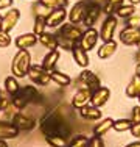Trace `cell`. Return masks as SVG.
<instances>
[{
	"instance_id": "4dcf8cb0",
	"label": "cell",
	"mask_w": 140,
	"mask_h": 147,
	"mask_svg": "<svg viewBox=\"0 0 140 147\" xmlns=\"http://www.w3.org/2000/svg\"><path fill=\"white\" fill-rule=\"evenodd\" d=\"M45 28H47V24H45V16H36V17H34L33 33L39 38L41 34L45 33Z\"/></svg>"
},
{
	"instance_id": "2e32d148",
	"label": "cell",
	"mask_w": 140,
	"mask_h": 147,
	"mask_svg": "<svg viewBox=\"0 0 140 147\" xmlns=\"http://www.w3.org/2000/svg\"><path fill=\"white\" fill-rule=\"evenodd\" d=\"M37 36L34 33H23V34H19V36L14 39V44L19 50H28L31 49L34 44L37 42Z\"/></svg>"
},
{
	"instance_id": "ffe728a7",
	"label": "cell",
	"mask_w": 140,
	"mask_h": 147,
	"mask_svg": "<svg viewBox=\"0 0 140 147\" xmlns=\"http://www.w3.org/2000/svg\"><path fill=\"white\" fill-rule=\"evenodd\" d=\"M117 47H118V44L115 42L114 39H112V41H107V42H103V45H101V47L98 49V52H97L98 58H100V59H107V58H111L112 55L117 52Z\"/></svg>"
},
{
	"instance_id": "836d02e7",
	"label": "cell",
	"mask_w": 140,
	"mask_h": 147,
	"mask_svg": "<svg viewBox=\"0 0 140 147\" xmlns=\"http://www.w3.org/2000/svg\"><path fill=\"white\" fill-rule=\"evenodd\" d=\"M48 146L51 147H67L69 138H62V136H45Z\"/></svg>"
},
{
	"instance_id": "7402d4cb",
	"label": "cell",
	"mask_w": 140,
	"mask_h": 147,
	"mask_svg": "<svg viewBox=\"0 0 140 147\" xmlns=\"http://www.w3.org/2000/svg\"><path fill=\"white\" fill-rule=\"evenodd\" d=\"M19 96H22L23 99L27 100V103H31V102H41V94L39 91H37L34 86H23V88H20Z\"/></svg>"
},
{
	"instance_id": "7c38bea8",
	"label": "cell",
	"mask_w": 140,
	"mask_h": 147,
	"mask_svg": "<svg viewBox=\"0 0 140 147\" xmlns=\"http://www.w3.org/2000/svg\"><path fill=\"white\" fill-rule=\"evenodd\" d=\"M90 97H92V91L87 89V88H81L73 94L72 100H70V105L75 110H79V108H83V107L90 103Z\"/></svg>"
},
{
	"instance_id": "74e56055",
	"label": "cell",
	"mask_w": 140,
	"mask_h": 147,
	"mask_svg": "<svg viewBox=\"0 0 140 147\" xmlns=\"http://www.w3.org/2000/svg\"><path fill=\"white\" fill-rule=\"evenodd\" d=\"M126 27L131 28H140V16H131L129 19H126Z\"/></svg>"
},
{
	"instance_id": "5bb4252c",
	"label": "cell",
	"mask_w": 140,
	"mask_h": 147,
	"mask_svg": "<svg viewBox=\"0 0 140 147\" xmlns=\"http://www.w3.org/2000/svg\"><path fill=\"white\" fill-rule=\"evenodd\" d=\"M120 42L125 45H137L140 42V28L125 27L120 31Z\"/></svg>"
},
{
	"instance_id": "681fc988",
	"label": "cell",
	"mask_w": 140,
	"mask_h": 147,
	"mask_svg": "<svg viewBox=\"0 0 140 147\" xmlns=\"http://www.w3.org/2000/svg\"><path fill=\"white\" fill-rule=\"evenodd\" d=\"M137 50H140V42L137 44Z\"/></svg>"
},
{
	"instance_id": "816d5d0a",
	"label": "cell",
	"mask_w": 140,
	"mask_h": 147,
	"mask_svg": "<svg viewBox=\"0 0 140 147\" xmlns=\"http://www.w3.org/2000/svg\"><path fill=\"white\" fill-rule=\"evenodd\" d=\"M0 96H2V89H0Z\"/></svg>"
},
{
	"instance_id": "277c9868",
	"label": "cell",
	"mask_w": 140,
	"mask_h": 147,
	"mask_svg": "<svg viewBox=\"0 0 140 147\" xmlns=\"http://www.w3.org/2000/svg\"><path fill=\"white\" fill-rule=\"evenodd\" d=\"M28 78L37 86H47L48 83L51 82V77H50V72L45 71L42 67V64H31L30 71H28Z\"/></svg>"
},
{
	"instance_id": "f1b7e54d",
	"label": "cell",
	"mask_w": 140,
	"mask_h": 147,
	"mask_svg": "<svg viewBox=\"0 0 140 147\" xmlns=\"http://www.w3.org/2000/svg\"><path fill=\"white\" fill-rule=\"evenodd\" d=\"M42 6L51 9H59V8H65L69 5V0H37Z\"/></svg>"
},
{
	"instance_id": "9c48e42d",
	"label": "cell",
	"mask_w": 140,
	"mask_h": 147,
	"mask_svg": "<svg viewBox=\"0 0 140 147\" xmlns=\"http://www.w3.org/2000/svg\"><path fill=\"white\" fill-rule=\"evenodd\" d=\"M69 13L65 8H59V9H51L47 16H45V24L50 28H59L64 24V20L67 19Z\"/></svg>"
},
{
	"instance_id": "e0dca14e",
	"label": "cell",
	"mask_w": 140,
	"mask_h": 147,
	"mask_svg": "<svg viewBox=\"0 0 140 147\" xmlns=\"http://www.w3.org/2000/svg\"><path fill=\"white\" fill-rule=\"evenodd\" d=\"M20 130L13 124V122H6V121H0V139L8 141V139H14L19 136Z\"/></svg>"
},
{
	"instance_id": "d6986e66",
	"label": "cell",
	"mask_w": 140,
	"mask_h": 147,
	"mask_svg": "<svg viewBox=\"0 0 140 147\" xmlns=\"http://www.w3.org/2000/svg\"><path fill=\"white\" fill-rule=\"evenodd\" d=\"M59 58H61V53H59L58 50H50L47 55L44 57V59H42V67L45 69V71L51 72L56 69V64H58Z\"/></svg>"
},
{
	"instance_id": "1f68e13d",
	"label": "cell",
	"mask_w": 140,
	"mask_h": 147,
	"mask_svg": "<svg viewBox=\"0 0 140 147\" xmlns=\"http://www.w3.org/2000/svg\"><path fill=\"white\" fill-rule=\"evenodd\" d=\"M132 121L131 119H118V121H114V125H112V128H114L115 131L118 133H123V131H129L132 128Z\"/></svg>"
},
{
	"instance_id": "30bf717a",
	"label": "cell",
	"mask_w": 140,
	"mask_h": 147,
	"mask_svg": "<svg viewBox=\"0 0 140 147\" xmlns=\"http://www.w3.org/2000/svg\"><path fill=\"white\" fill-rule=\"evenodd\" d=\"M87 3H89V0H79V2H76L75 5L70 8L69 11V22L70 24H81L83 19H84V14H86V8H87Z\"/></svg>"
},
{
	"instance_id": "f6af8a7d",
	"label": "cell",
	"mask_w": 140,
	"mask_h": 147,
	"mask_svg": "<svg viewBox=\"0 0 140 147\" xmlns=\"http://www.w3.org/2000/svg\"><path fill=\"white\" fill-rule=\"evenodd\" d=\"M0 147H9V146H8V142H6V141L0 139Z\"/></svg>"
},
{
	"instance_id": "b9f144b4",
	"label": "cell",
	"mask_w": 140,
	"mask_h": 147,
	"mask_svg": "<svg viewBox=\"0 0 140 147\" xmlns=\"http://www.w3.org/2000/svg\"><path fill=\"white\" fill-rule=\"evenodd\" d=\"M129 131L132 133V136H134V138L140 139V124H134V125H132V128H131Z\"/></svg>"
},
{
	"instance_id": "ba28073f",
	"label": "cell",
	"mask_w": 140,
	"mask_h": 147,
	"mask_svg": "<svg viewBox=\"0 0 140 147\" xmlns=\"http://www.w3.org/2000/svg\"><path fill=\"white\" fill-rule=\"evenodd\" d=\"M98 39H100V31H97L95 28H86L81 36V41H79V45H81L83 50L86 52H90L95 49V45L98 42Z\"/></svg>"
},
{
	"instance_id": "44dd1931",
	"label": "cell",
	"mask_w": 140,
	"mask_h": 147,
	"mask_svg": "<svg viewBox=\"0 0 140 147\" xmlns=\"http://www.w3.org/2000/svg\"><path fill=\"white\" fill-rule=\"evenodd\" d=\"M72 57H73V61L76 63V64L79 66V67L86 69L87 66H89V55H87L86 50H83L81 45H76L75 49L72 50Z\"/></svg>"
},
{
	"instance_id": "f907efd6",
	"label": "cell",
	"mask_w": 140,
	"mask_h": 147,
	"mask_svg": "<svg viewBox=\"0 0 140 147\" xmlns=\"http://www.w3.org/2000/svg\"><path fill=\"white\" fill-rule=\"evenodd\" d=\"M137 99H139V103H140V96H139V97H137Z\"/></svg>"
},
{
	"instance_id": "bcb514c9",
	"label": "cell",
	"mask_w": 140,
	"mask_h": 147,
	"mask_svg": "<svg viewBox=\"0 0 140 147\" xmlns=\"http://www.w3.org/2000/svg\"><path fill=\"white\" fill-rule=\"evenodd\" d=\"M135 75H139V77H140V64L135 66Z\"/></svg>"
},
{
	"instance_id": "4316f807",
	"label": "cell",
	"mask_w": 140,
	"mask_h": 147,
	"mask_svg": "<svg viewBox=\"0 0 140 147\" xmlns=\"http://www.w3.org/2000/svg\"><path fill=\"white\" fill-rule=\"evenodd\" d=\"M5 91H6V94H8L9 97L16 96V94L20 91V85H19V82H17L16 77L11 75V77H6L5 78Z\"/></svg>"
},
{
	"instance_id": "d6a6232c",
	"label": "cell",
	"mask_w": 140,
	"mask_h": 147,
	"mask_svg": "<svg viewBox=\"0 0 140 147\" xmlns=\"http://www.w3.org/2000/svg\"><path fill=\"white\" fill-rule=\"evenodd\" d=\"M89 139L86 135H76L72 139H69L67 147H89Z\"/></svg>"
},
{
	"instance_id": "8fae6325",
	"label": "cell",
	"mask_w": 140,
	"mask_h": 147,
	"mask_svg": "<svg viewBox=\"0 0 140 147\" xmlns=\"http://www.w3.org/2000/svg\"><path fill=\"white\" fill-rule=\"evenodd\" d=\"M20 20V9L17 8H9L6 11V14L2 17V30L9 33L14 27L17 25V22Z\"/></svg>"
},
{
	"instance_id": "4fadbf2b",
	"label": "cell",
	"mask_w": 140,
	"mask_h": 147,
	"mask_svg": "<svg viewBox=\"0 0 140 147\" xmlns=\"http://www.w3.org/2000/svg\"><path fill=\"white\" fill-rule=\"evenodd\" d=\"M111 99V89L109 88H104V86H100L98 89L92 91V97H90V105L97 108L104 107Z\"/></svg>"
},
{
	"instance_id": "d4e9b609",
	"label": "cell",
	"mask_w": 140,
	"mask_h": 147,
	"mask_svg": "<svg viewBox=\"0 0 140 147\" xmlns=\"http://www.w3.org/2000/svg\"><path fill=\"white\" fill-rule=\"evenodd\" d=\"M126 96L131 97V99H137L140 96V77L139 75H134L132 80L129 82V85L126 86Z\"/></svg>"
},
{
	"instance_id": "ac0fdd59",
	"label": "cell",
	"mask_w": 140,
	"mask_h": 147,
	"mask_svg": "<svg viewBox=\"0 0 140 147\" xmlns=\"http://www.w3.org/2000/svg\"><path fill=\"white\" fill-rule=\"evenodd\" d=\"M79 116L86 121H93V122H98L101 119V111L100 108L93 107V105H86V107L79 108Z\"/></svg>"
},
{
	"instance_id": "60d3db41",
	"label": "cell",
	"mask_w": 140,
	"mask_h": 147,
	"mask_svg": "<svg viewBox=\"0 0 140 147\" xmlns=\"http://www.w3.org/2000/svg\"><path fill=\"white\" fill-rule=\"evenodd\" d=\"M14 0H0V11H3V9H9L13 6Z\"/></svg>"
},
{
	"instance_id": "484cf974",
	"label": "cell",
	"mask_w": 140,
	"mask_h": 147,
	"mask_svg": "<svg viewBox=\"0 0 140 147\" xmlns=\"http://www.w3.org/2000/svg\"><path fill=\"white\" fill-rule=\"evenodd\" d=\"M50 77H51V82L56 83L58 86H69L70 83H72V78H70L67 74L58 71V69L51 71V72H50Z\"/></svg>"
},
{
	"instance_id": "e575fe53",
	"label": "cell",
	"mask_w": 140,
	"mask_h": 147,
	"mask_svg": "<svg viewBox=\"0 0 140 147\" xmlns=\"http://www.w3.org/2000/svg\"><path fill=\"white\" fill-rule=\"evenodd\" d=\"M58 39V49H64L67 52H72L76 45H79V42H73V41L67 39V38H62V36H56Z\"/></svg>"
},
{
	"instance_id": "ab89813d",
	"label": "cell",
	"mask_w": 140,
	"mask_h": 147,
	"mask_svg": "<svg viewBox=\"0 0 140 147\" xmlns=\"http://www.w3.org/2000/svg\"><path fill=\"white\" fill-rule=\"evenodd\" d=\"M89 147H104V142L100 136H93L89 139Z\"/></svg>"
},
{
	"instance_id": "7bdbcfd3",
	"label": "cell",
	"mask_w": 140,
	"mask_h": 147,
	"mask_svg": "<svg viewBox=\"0 0 140 147\" xmlns=\"http://www.w3.org/2000/svg\"><path fill=\"white\" fill-rule=\"evenodd\" d=\"M134 59L137 61V64H140V50L135 52V55H134Z\"/></svg>"
},
{
	"instance_id": "f546056e",
	"label": "cell",
	"mask_w": 140,
	"mask_h": 147,
	"mask_svg": "<svg viewBox=\"0 0 140 147\" xmlns=\"http://www.w3.org/2000/svg\"><path fill=\"white\" fill-rule=\"evenodd\" d=\"M123 3H125V0H106V5H104V8H103V13L106 16L115 14V11H117Z\"/></svg>"
},
{
	"instance_id": "f35d334b",
	"label": "cell",
	"mask_w": 140,
	"mask_h": 147,
	"mask_svg": "<svg viewBox=\"0 0 140 147\" xmlns=\"http://www.w3.org/2000/svg\"><path fill=\"white\" fill-rule=\"evenodd\" d=\"M131 121L132 124H140V105L134 107L131 110Z\"/></svg>"
},
{
	"instance_id": "3957f363",
	"label": "cell",
	"mask_w": 140,
	"mask_h": 147,
	"mask_svg": "<svg viewBox=\"0 0 140 147\" xmlns=\"http://www.w3.org/2000/svg\"><path fill=\"white\" fill-rule=\"evenodd\" d=\"M75 83L78 85V89L87 88L90 91H95L101 86V80L95 72L89 71V69H83V72L78 75V78L75 80Z\"/></svg>"
},
{
	"instance_id": "8992f818",
	"label": "cell",
	"mask_w": 140,
	"mask_h": 147,
	"mask_svg": "<svg viewBox=\"0 0 140 147\" xmlns=\"http://www.w3.org/2000/svg\"><path fill=\"white\" fill-rule=\"evenodd\" d=\"M83 28H79L76 24H62L61 27L58 28V34L56 36H62V38H67V39L73 41V42H79L83 36Z\"/></svg>"
},
{
	"instance_id": "83f0119b",
	"label": "cell",
	"mask_w": 140,
	"mask_h": 147,
	"mask_svg": "<svg viewBox=\"0 0 140 147\" xmlns=\"http://www.w3.org/2000/svg\"><path fill=\"white\" fill-rule=\"evenodd\" d=\"M135 14V5H131V3H128V5H121L120 8L115 11V16L120 17V19H129L131 16Z\"/></svg>"
},
{
	"instance_id": "cb8c5ba5",
	"label": "cell",
	"mask_w": 140,
	"mask_h": 147,
	"mask_svg": "<svg viewBox=\"0 0 140 147\" xmlns=\"http://www.w3.org/2000/svg\"><path fill=\"white\" fill-rule=\"evenodd\" d=\"M37 39H39V42L44 45L45 49H48V50H56V49H58V39H56V34H53V33H47V31H45V33L41 34Z\"/></svg>"
},
{
	"instance_id": "ee69618b",
	"label": "cell",
	"mask_w": 140,
	"mask_h": 147,
	"mask_svg": "<svg viewBox=\"0 0 140 147\" xmlns=\"http://www.w3.org/2000/svg\"><path fill=\"white\" fill-rule=\"evenodd\" d=\"M126 147H140V141H134V142H131V144H128Z\"/></svg>"
},
{
	"instance_id": "603a6c76",
	"label": "cell",
	"mask_w": 140,
	"mask_h": 147,
	"mask_svg": "<svg viewBox=\"0 0 140 147\" xmlns=\"http://www.w3.org/2000/svg\"><path fill=\"white\" fill-rule=\"evenodd\" d=\"M112 125H114V119H111V117L100 119L98 124H95V127H93V136H100V138L104 136L112 128Z\"/></svg>"
},
{
	"instance_id": "c3c4849f",
	"label": "cell",
	"mask_w": 140,
	"mask_h": 147,
	"mask_svg": "<svg viewBox=\"0 0 140 147\" xmlns=\"http://www.w3.org/2000/svg\"><path fill=\"white\" fill-rule=\"evenodd\" d=\"M2 17L3 16H0V30H2Z\"/></svg>"
},
{
	"instance_id": "9a60e30c",
	"label": "cell",
	"mask_w": 140,
	"mask_h": 147,
	"mask_svg": "<svg viewBox=\"0 0 140 147\" xmlns=\"http://www.w3.org/2000/svg\"><path fill=\"white\" fill-rule=\"evenodd\" d=\"M11 122L19 128L20 131H30V130H33V128L36 127V121H34L33 117H28V116H25V114H22L20 111L14 114Z\"/></svg>"
},
{
	"instance_id": "6da1fadb",
	"label": "cell",
	"mask_w": 140,
	"mask_h": 147,
	"mask_svg": "<svg viewBox=\"0 0 140 147\" xmlns=\"http://www.w3.org/2000/svg\"><path fill=\"white\" fill-rule=\"evenodd\" d=\"M73 110L72 105H59L48 111L39 121V128L45 136H62L69 138L73 124Z\"/></svg>"
},
{
	"instance_id": "5b68a950",
	"label": "cell",
	"mask_w": 140,
	"mask_h": 147,
	"mask_svg": "<svg viewBox=\"0 0 140 147\" xmlns=\"http://www.w3.org/2000/svg\"><path fill=\"white\" fill-rule=\"evenodd\" d=\"M117 25H118V17L115 14L106 16V19L101 24V28H100V39L103 41V42L112 41L114 39V34H115V30H117Z\"/></svg>"
},
{
	"instance_id": "52a82bcc",
	"label": "cell",
	"mask_w": 140,
	"mask_h": 147,
	"mask_svg": "<svg viewBox=\"0 0 140 147\" xmlns=\"http://www.w3.org/2000/svg\"><path fill=\"white\" fill-rule=\"evenodd\" d=\"M101 13H103V8H101L97 2H90L89 0L87 8H86V14H84V19H83V25L86 27V28H92Z\"/></svg>"
},
{
	"instance_id": "7a4b0ae2",
	"label": "cell",
	"mask_w": 140,
	"mask_h": 147,
	"mask_svg": "<svg viewBox=\"0 0 140 147\" xmlns=\"http://www.w3.org/2000/svg\"><path fill=\"white\" fill-rule=\"evenodd\" d=\"M31 67V55L28 50H19L13 58L11 63V74L16 78H23L28 75Z\"/></svg>"
},
{
	"instance_id": "d590c367",
	"label": "cell",
	"mask_w": 140,
	"mask_h": 147,
	"mask_svg": "<svg viewBox=\"0 0 140 147\" xmlns=\"http://www.w3.org/2000/svg\"><path fill=\"white\" fill-rule=\"evenodd\" d=\"M11 103H13V107L16 108L17 111H22L23 108H25L27 105H28V103H27V100L23 99L22 96H19V94H16V96H13V97H11Z\"/></svg>"
},
{
	"instance_id": "8d00e7d4",
	"label": "cell",
	"mask_w": 140,
	"mask_h": 147,
	"mask_svg": "<svg viewBox=\"0 0 140 147\" xmlns=\"http://www.w3.org/2000/svg\"><path fill=\"white\" fill-rule=\"evenodd\" d=\"M11 36H9V33H6V31L0 30V49H5V47H9V44H11Z\"/></svg>"
},
{
	"instance_id": "7dc6e473",
	"label": "cell",
	"mask_w": 140,
	"mask_h": 147,
	"mask_svg": "<svg viewBox=\"0 0 140 147\" xmlns=\"http://www.w3.org/2000/svg\"><path fill=\"white\" fill-rule=\"evenodd\" d=\"M129 3L131 5H137V3H140V0H129Z\"/></svg>"
}]
</instances>
